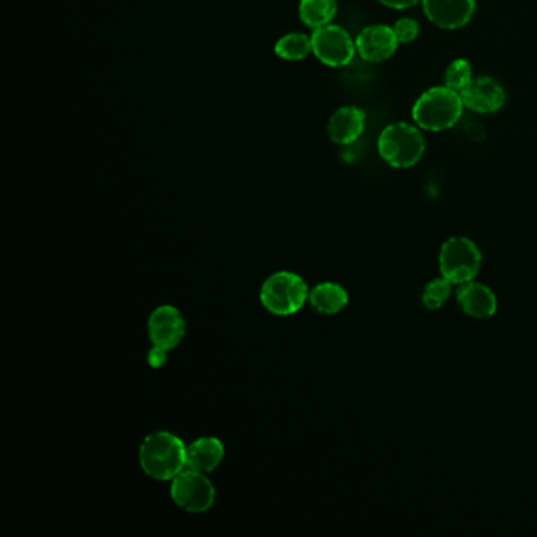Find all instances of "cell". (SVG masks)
<instances>
[{
    "label": "cell",
    "mask_w": 537,
    "mask_h": 537,
    "mask_svg": "<svg viewBox=\"0 0 537 537\" xmlns=\"http://www.w3.org/2000/svg\"><path fill=\"white\" fill-rule=\"evenodd\" d=\"M171 498L183 511L202 514L215 504L216 490L205 473L185 468L172 479Z\"/></svg>",
    "instance_id": "6"
},
{
    "label": "cell",
    "mask_w": 537,
    "mask_h": 537,
    "mask_svg": "<svg viewBox=\"0 0 537 537\" xmlns=\"http://www.w3.org/2000/svg\"><path fill=\"white\" fill-rule=\"evenodd\" d=\"M309 303L319 314H339L349 304V293L334 282H322L309 292Z\"/></svg>",
    "instance_id": "15"
},
{
    "label": "cell",
    "mask_w": 537,
    "mask_h": 537,
    "mask_svg": "<svg viewBox=\"0 0 537 537\" xmlns=\"http://www.w3.org/2000/svg\"><path fill=\"white\" fill-rule=\"evenodd\" d=\"M308 300L306 282L290 271H279L271 275L260 289L263 308L279 317L297 314Z\"/></svg>",
    "instance_id": "4"
},
{
    "label": "cell",
    "mask_w": 537,
    "mask_h": 537,
    "mask_svg": "<svg viewBox=\"0 0 537 537\" xmlns=\"http://www.w3.org/2000/svg\"><path fill=\"white\" fill-rule=\"evenodd\" d=\"M366 125L363 109L345 106L331 115L328 122V136L334 144L349 145L360 138Z\"/></svg>",
    "instance_id": "12"
},
{
    "label": "cell",
    "mask_w": 537,
    "mask_h": 537,
    "mask_svg": "<svg viewBox=\"0 0 537 537\" xmlns=\"http://www.w3.org/2000/svg\"><path fill=\"white\" fill-rule=\"evenodd\" d=\"M481 251L465 237L449 238L440 251V271L443 278L462 286L473 281L481 268Z\"/></svg>",
    "instance_id": "5"
},
{
    "label": "cell",
    "mask_w": 537,
    "mask_h": 537,
    "mask_svg": "<svg viewBox=\"0 0 537 537\" xmlns=\"http://www.w3.org/2000/svg\"><path fill=\"white\" fill-rule=\"evenodd\" d=\"M139 463L145 475L150 478L172 481L186 468V446L171 432H153L141 443Z\"/></svg>",
    "instance_id": "1"
},
{
    "label": "cell",
    "mask_w": 537,
    "mask_h": 537,
    "mask_svg": "<svg viewBox=\"0 0 537 537\" xmlns=\"http://www.w3.org/2000/svg\"><path fill=\"white\" fill-rule=\"evenodd\" d=\"M167 350L160 349V347H153L149 352V364L152 367H161L166 364Z\"/></svg>",
    "instance_id": "21"
},
{
    "label": "cell",
    "mask_w": 537,
    "mask_h": 537,
    "mask_svg": "<svg viewBox=\"0 0 537 537\" xmlns=\"http://www.w3.org/2000/svg\"><path fill=\"white\" fill-rule=\"evenodd\" d=\"M338 13V0H300L298 15L311 29L328 26Z\"/></svg>",
    "instance_id": "16"
},
{
    "label": "cell",
    "mask_w": 537,
    "mask_h": 537,
    "mask_svg": "<svg viewBox=\"0 0 537 537\" xmlns=\"http://www.w3.org/2000/svg\"><path fill=\"white\" fill-rule=\"evenodd\" d=\"M378 2L385 7L394 8V10H405V8L418 4L421 0H378Z\"/></svg>",
    "instance_id": "22"
},
{
    "label": "cell",
    "mask_w": 537,
    "mask_h": 537,
    "mask_svg": "<svg viewBox=\"0 0 537 537\" xmlns=\"http://www.w3.org/2000/svg\"><path fill=\"white\" fill-rule=\"evenodd\" d=\"M275 52L276 56L290 62L306 59L312 52L311 37L298 32L284 35L276 41Z\"/></svg>",
    "instance_id": "17"
},
{
    "label": "cell",
    "mask_w": 537,
    "mask_h": 537,
    "mask_svg": "<svg viewBox=\"0 0 537 537\" xmlns=\"http://www.w3.org/2000/svg\"><path fill=\"white\" fill-rule=\"evenodd\" d=\"M394 34H396L399 43H412L418 38L419 24L412 18L399 19L394 26Z\"/></svg>",
    "instance_id": "20"
},
{
    "label": "cell",
    "mask_w": 537,
    "mask_h": 537,
    "mask_svg": "<svg viewBox=\"0 0 537 537\" xmlns=\"http://www.w3.org/2000/svg\"><path fill=\"white\" fill-rule=\"evenodd\" d=\"M473 81V70L468 60L457 59L446 70L445 82L449 89L462 93Z\"/></svg>",
    "instance_id": "18"
},
{
    "label": "cell",
    "mask_w": 537,
    "mask_h": 537,
    "mask_svg": "<svg viewBox=\"0 0 537 537\" xmlns=\"http://www.w3.org/2000/svg\"><path fill=\"white\" fill-rule=\"evenodd\" d=\"M312 52L326 67H345L355 57L356 43L347 30L328 24L311 35Z\"/></svg>",
    "instance_id": "7"
},
{
    "label": "cell",
    "mask_w": 537,
    "mask_h": 537,
    "mask_svg": "<svg viewBox=\"0 0 537 537\" xmlns=\"http://www.w3.org/2000/svg\"><path fill=\"white\" fill-rule=\"evenodd\" d=\"M223 459V443L215 437L197 438L186 448V468L205 475L216 470Z\"/></svg>",
    "instance_id": "14"
},
{
    "label": "cell",
    "mask_w": 537,
    "mask_h": 537,
    "mask_svg": "<svg viewBox=\"0 0 537 537\" xmlns=\"http://www.w3.org/2000/svg\"><path fill=\"white\" fill-rule=\"evenodd\" d=\"M426 150L423 134L408 123L386 126L378 138V152L389 166L407 169L423 158Z\"/></svg>",
    "instance_id": "3"
},
{
    "label": "cell",
    "mask_w": 537,
    "mask_h": 537,
    "mask_svg": "<svg viewBox=\"0 0 537 537\" xmlns=\"http://www.w3.org/2000/svg\"><path fill=\"white\" fill-rule=\"evenodd\" d=\"M424 13L440 29L467 26L475 15L476 0H423Z\"/></svg>",
    "instance_id": "9"
},
{
    "label": "cell",
    "mask_w": 537,
    "mask_h": 537,
    "mask_svg": "<svg viewBox=\"0 0 537 537\" xmlns=\"http://www.w3.org/2000/svg\"><path fill=\"white\" fill-rule=\"evenodd\" d=\"M463 104L471 111L479 114H492L503 108L506 93L503 87L492 78H478L470 82V86L463 90Z\"/></svg>",
    "instance_id": "11"
},
{
    "label": "cell",
    "mask_w": 537,
    "mask_h": 537,
    "mask_svg": "<svg viewBox=\"0 0 537 537\" xmlns=\"http://www.w3.org/2000/svg\"><path fill=\"white\" fill-rule=\"evenodd\" d=\"M452 282L441 276L440 279H434L427 284L423 293V301L426 308L438 309L451 297Z\"/></svg>",
    "instance_id": "19"
},
{
    "label": "cell",
    "mask_w": 537,
    "mask_h": 537,
    "mask_svg": "<svg viewBox=\"0 0 537 537\" xmlns=\"http://www.w3.org/2000/svg\"><path fill=\"white\" fill-rule=\"evenodd\" d=\"M355 43L356 52L367 62H383L393 56L399 46L394 29L383 24L366 27Z\"/></svg>",
    "instance_id": "10"
},
{
    "label": "cell",
    "mask_w": 537,
    "mask_h": 537,
    "mask_svg": "<svg viewBox=\"0 0 537 537\" xmlns=\"http://www.w3.org/2000/svg\"><path fill=\"white\" fill-rule=\"evenodd\" d=\"M460 308L475 319H489L497 312V298L489 287L478 282H467L457 292Z\"/></svg>",
    "instance_id": "13"
},
{
    "label": "cell",
    "mask_w": 537,
    "mask_h": 537,
    "mask_svg": "<svg viewBox=\"0 0 537 537\" xmlns=\"http://www.w3.org/2000/svg\"><path fill=\"white\" fill-rule=\"evenodd\" d=\"M147 330H149V338L153 347H160V349L171 352L185 336V319L177 308L164 304V306L156 308L150 315Z\"/></svg>",
    "instance_id": "8"
},
{
    "label": "cell",
    "mask_w": 537,
    "mask_h": 537,
    "mask_svg": "<svg viewBox=\"0 0 537 537\" xmlns=\"http://www.w3.org/2000/svg\"><path fill=\"white\" fill-rule=\"evenodd\" d=\"M462 95L448 86L423 93L413 108V119L427 131H445L459 122L463 112Z\"/></svg>",
    "instance_id": "2"
}]
</instances>
